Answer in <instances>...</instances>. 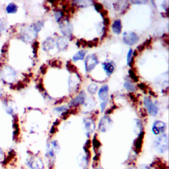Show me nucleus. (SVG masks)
<instances>
[{
	"label": "nucleus",
	"instance_id": "f257e3e1",
	"mask_svg": "<svg viewBox=\"0 0 169 169\" xmlns=\"http://www.w3.org/2000/svg\"><path fill=\"white\" fill-rule=\"evenodd\" d=\"M153 147L157 152L161 154L167 152L168 149V138L167 134H161L155 139Z\"/></svg>",
	"mask_w": 169,
	"mask_h": 169
},
{
	"label": "nucleus",
	"instance_id": "f03ea898",
	"mask_svg": "<svg viewBox=\"0 0 169 169\" xmlns=\"http://www.w3.org/2000/svg\"><path fill=\"white\" fill-rule=\"evenodd\" d=\"M59 150H60V147L57 141H52L49 142L46 145V157L48 158L49 161L54 162Z\"/></svg>",
	"mask_w": 169,
	"mask_h": 169
},
{
	"label": "nucleus",
	"instance_id": "7ed1b4c3",
	"mask_svg": "<svg viewBox=\"0 0 169 169\" xmlns=\"http://www.w3.org/2000/svg\"><path fill=\"white\" fill-rule=\"evenodd\" d=\"M27 166L30 169H44V164L40 158L30 157L26 161Z\"/></svg>",
	"mask_w": 169,
	"mask_h": 169
},
{
	"label": "nucleus",
	"instance_id": "20e7f679",
	"mask_svg": "<svg viewBox=\"0 0 169 169\" xmlns=\"http://www.w3.org/2000/svg\"><path fill=\"white\" fill-rule=\"evenodd\" d=\"M108 86L107 84H104V85L100 87V90L98 91V97L101 100L102 103L100 104V108L102 112H103L106 106L108 103Z\"/></svg>",
	"mask_w": 169,
	"mask_h": 169
},
{
	"label": "nucleus",
	"instance_id": "39448f33",
	"mask_svg": "<svg viewBox=\"0 0 169 169\" xmlns=\"http://www.w3.org/2000/svg\"><path fill=\"white\" fill-rule=\"evenodd\" d=\"M112 124L113 123L111 118L108 116H104L100 120L99 124H98V129L103 133L107 132L110 129Z\"/></svg>",
	"mask_w": 169,
	"mask_h": 169
},
{
	"label": "nucleus",
	"instance_id": "423d86ee",
	"mask_svg": "<svg viewBox=\"0 0 169 169\" xmlns=\"http://www.w3.org/2000/svg\"><path fill=\"white\" fill-rule=\"evenodd\" d=\"M98 63L97 56L94 54L89 55L84 60V67L87 72H90L96 67Z\"/></svg>",
	"mask_w": 169,
	"mask_h": 169
},
{
	"label": "nucleus",
	"instance_id": "0eeeda50",
	"mask_svg": "<svg viewBox=\"0 0 169 169\" xmlns=\"http://www.w3.org/2000/svg\"><path fill=\"white\" fill-rule=\"evenodd\" d=\"M123 40L126 44L132 46L136 44L139 41V37L133 32H125L123 34Z\"/></svg>",
	"mask_w": 169,
	"mask_h": 169
},
{
	"label": "nucleus",
	"instance_id": "6e6552de",
	"mask_svg": "<svg viewBox=\"0 0 169 169\" xmlns=\"http://www.w3.org/2000/svg\"><path fill=\"white\" fill-rule=\"evenodd\" d=\"M144 105L147 109V112H149V114L152 116H155L158 114V109L157 106L155 104L152 100H151V98L149 97H145L143 101Z\"/></svg>",
	"mask_w": 169,
	"mask_h": 169
},
{
	"label": "nucleus",
	"instance_id": "1a4fd4ad",
	"mask_svg": "<svg viewBox=\"0 0 169 169\" xmlns=\"http://www.w3.org/2000/svg\"><path fill=\"white\" fill-rule=\"evenodd\" d=\"M2 77L8 82H12L17 76L15 71L10 67H5L2 71Z\"/></svg>",
	"mask_w": 169,
	"mask_h": 169
},
{
	"label": "nucleus",
	"instance_id": "9d476101",
	"mask_svg": "<svg viewBox=\"0 0 169 169\" xmlns=\"http://www.w3.org/2000/svg\"><path fill=\"white\" fill-rule=\"evenodd\" d=\"M166 128L167 126L164 122L157 120L153 123L152 126V132L155 135H160L165 132Z\"/></svg>",
	"mask_w": 169,
	"mask_h": 169
},
{
	"label": "nucleus",
	"instance_id": "9b49d317",
	"mask_svg": "<svg viewBox=\"0 0 169 169\" xmlns=\"http://www.w3.org/2000/svg\"><path fill=\"white\" fill-rule=\"evenodd\" d=\"M59 29L62 33L66 37H71L72 34V24L68 21H63L59 24Z\"/></svg>",
	"mask_w": 169,
	"mask_h": 169
},
{
	"label": "nucleus",
	"instance_id": "f8f14e48",
	"mask_svg": "<svg viewBox=\"0 0 169 169\" xmlns=\"http://www.w3.org/2000/svg\"><path fill=\"white\" fill-rule=\"evenodd\" d=\"M83 127L87 136L91 135L95 129V124L92 119L86 118L83 120Z\"/></svg>",
	"mask_w": 169,
	"mask_h": 169
},
{
	"label": "nucleus",
	"instance_id": "ddd939ff",
	"mask_svg": "<svg viewBox=\"0 0 169 169\" xmlns=\"http://www.w3.org/2000/svg\"><path fill=\"white\" fill-rule=\"evenodd\" d=\"M79 77L77 75V74H73L69 77L68 83H69V87L71 91L75 89L76 88L78 87L79 83Z\"/></svg>",
	"mask_w": 169,
	"mask_h": 169
},
{
	"label": "nucleus",
	"instance_id": "4468645a",
	"mask_svg": "<svg viewBox=\"0 0 169 169\" xmlns=\"http://www.w3.org/2000/svg\"><path fill=\"white\" fill-rule=\"evenodd\" d=\"M84 100H85V93H84L83 91H82V92H81L79 93L78 96L70 102L69 104L72 106H77V105L82 104L84 103Z\"/></svg>",
	"mask_w": 169,
	"mask_h": 169
},
{
	"label": "nucleus",
	"instance_id": "2eb2a0df",
	"mask_svg": "<svg viewBox=\"0 0 169 169\" xmlns=\"http://www.w3.org/2000/svg\"><path fill=\"white\" fill-rule=\"evenodd\" d=\"M54 45H55L54 40L52 38L49 37L47 38L43 42L42 46H43V49L44 51L49 52L50 50H51L52 49L54 48Z\"/></svg>",
	"mask_w": 169,
	"mask_h": 169
},
{
	"label": "nucleus",
	"instance_id": "dca6fc26",
	"mask_svg": "<svg viewBox=\"0 0 169 169\" xmlns=\"http://www.w3.org/2000/svg\"><path fill=\"white\" fill-rule=\"evenodd\" d=\"M56 45L59 51H63L68 48V41L64 37H59L56 42Z\"/></svg>",
	"mask_w": 169,
	"mask_h": 169
},
{
	"label": "nucleus",
	"instance_id": "f3484780",
	"mask_svg": "<svg viewBox=\"0 0 169 169\" xmlns=\"http://www.w3.org/2000/svg\"><path fill=\"white\" fill-rule=\"evenodd\" d=\"M77 161L81 168L83 169L87 168L88 166V159L86 155L83 154H79L77 158Z\"/></svg>",
	"mask_w": 169,
	"mask_h": 169
},
{
	"label": "nucleus",
	"instance_id": "a211bd4d",
	"mask_svg": "<svg viewBox=\"0 0 169 169\" xmlns=\"http://www.w3.org/2000/svg\"><path fill=\"white\" fill-rule=\"evenodd\" d=\"M112 30H113L114 33L116 34H119L121 33L122 31V23H121V21L120 19L116 20L114 21V22L112 24Z\"/></svg>",
	"mask_w": 169,
	"mask_h": 169
},
{
	"label": "nucleus",
	"instance_id": "6ab92c4d",
	"mask_svg": "<svg viewBox=\"0 0 169 169\" xmlns=\"http://www.w3.org/2000/svg\"><path fill=\"white\" fill-rule=\"evenodd\" d=\"M103 65L105 72L107 73L108 75H111V74L114 72L115 67L113 63H112L111 62H107L104 63Z\"/></svg>",
	"mask_w": 169,
	"mask_h": 169
},
{
	"label": "nucleus",
	"instance_id": "aec40b11",
	"mask_svg": "<svg viewBox=\"0 0 169 169\" xmlns=\"http://www.w3.org/2000/svg\"><path fill=\"white\" fill-rule=\"evenodd\" d=\"M17 9H18V7L17 6V5L13 3H10L6 7V11L9 14L15 13L17 11Z\"/></svg>",
	"mask_w": 169,
	"mask_h": 169
},
{
	"label": "nucleus",
	"instance_id": "412c9836",
	"mask_svg": "<svg viewBox=\"0 0 169 169\" xmlns=\"http://www.w3.org/2000/svg\"><path fill=\"white\" fill-rule=\"evenodd\" d=\"M85 56V52L83 50H80L73 56V62H77L78 60H83Z\"/></svg>",
	"mask_w": 169,
	"mask_h": 169
},
{
	"label": "nucleus",
	"instance_id": "4be33fe9",
	"mask_svg": "<svg viewBox=\"0 0 169 169\" xmlns=\"http://www.w3.org/2000/svg\"><path fill=\"white\" fill-rule=\"evenodd\" d=\"M143 133L142 132L139 135V137H137V139H136V142L134 143L136 149H140L141 147H142L143 138Z\"/></svg>",
	"mask_w": 169,
	"mask_h": 169
},
{
	"label": "nucleus",
	"instance_id": "5701e85b",
	"mask_svg": "<svg viewBox=\"0 0 169 169\" xmlns=\"http://www.w3.org/2000/svg\"><path fill=\"white\" fill-rule=\"evenodd\" d=\"M97 89H98L97 84H94V83H92V84H89V85L88 86V87H87L88 92L91 93V94H94L96 93Z\"/></svg>",
	"mask_w": 169,
	"mask_h": 169
},
{
	"label": "nucleus",
	"instance_id": "b1692460",
	"mask_svg": "<svg viewBox=\"0 0 169 169\" xmlns=\"http://www.w3.org/2000/svg\"><path fill=\"white\" fill-rule=\"evenodd\" d=\"M43 24H44L43 22H42V21H38V23H35L34 24V27H33V30L35 32V33H37L38 31H40L42 29V27H43Z\"/></svg>",
	"mask_w": 169,
	"mask_h": 169
},
{
	"label": "nucleus",
	"instance_id": "393cba45",
	"mask_svg": "<svg viewBox=\"0 0 169 169\" xmlns=\"http://www.w3.org/2000/svg\"><path fill=\"white\" fill-rule=\"evenodd\" d=\"M124 87L128 91H135V86L133 85L131 82L129 81H127L125 82Z\"/></svg>",
	"mask_w": 169,
	"mask_h": 169
},
{
	"label": "nucleus",
	"instance_id": "a878e982",
	"mask_svg": "<svg viewBox=\"0 0 169 169\" xmlns=\"http://www.w3.org/2000/svg\"><path fill=\"white\" fill-rule=\"evenodd\" d=\"M133 54V51L132 49H130L128 53V55H127V62H128V65L130 64V63H131V62L132 60Z\"/></svg>",
	"mask_w": 169,
	"mask_h": 169
},
{
	"label": "nucleus",
	"instance_id": "bb28decb",
	"mask_svg": "<svg viewBox=\"0 0 169 169\" xmlns=\"http://www.w3.org/2000/svg\"><path fill=\"white\" fill-rule=\"evenodd\" d=\"M67 109H68V108L65 107V106H62V107L56 108L54 110V111L55 112H57V113H61V112H63L65 111H67Z\"/></svg>",
	"mask_w": 169,
	"mask_h": 169
},
{
	"label": "nucleus",
	"instance_id": "cd10ccee",
	"mask_svg": "<svg viewBox=\"0 0 169 169\" xmlns=\"http://www.w3.org/2000/svg\"><path fill=\"white\" fill-rule=\"evenodd\" d=\"M142 126L141 122L139 120H137V122H136V127H135V130L134 131L136 132V133L139 132L141 130H142Z\"/></svg>",
	"mask_w": 169,
	"mask_h": 169
},
{
	"label": "nucleus",
	"instance_id": "c85d7f7f",
	"mask_svg": "<svg viewBox=\"0 0 169 169\" xmlns=\"http://www.w3.org/2000/svg\"><path fill=\"white\" fill-rule=\"evenodd\" d=\"M6 28V22L5 20L0 19V33L4 30Z\"/></svg>",
	"mask_w": 169,
	"mask_h": 169
},
{
	"label": "nucleus",
	"instance_id": "c756f323",
	"mask_svg": "<svg viewBox=\"0 0 169 169\" xmlns=\"http://www.w3.org/2000/svg\"><path fill=\"white\" fill-rule=\"evenodd\" d=\"M54 15H55V18H56V21H57V22H58V21L60 20V19L62 17V13L61 11H57V12H55Z\"/></svg>",
	"mask_w": 169,
	"mask_h": 169
},
{
	"label": "nucleus",
	"instance_id": "7c9ffc66",
	"mask_svg": "<svg viewBox=\"0 0 169 169\" xmlns=\"http://www.w3.org/2000/svg\"><path fill=\"white\" fill-rule=\"evenodd\" d=\"M67 67H68V69L71 72H74L76 70L75 67L73 65H72L70 63H69V64L67 65Z\"/></svg>",
	"mask_w": 169,
	"mask_h": 169
},
{
	"label": "nucleus",
	"instance_id": "2f4dec72",
	"mask_svg": "<svg viewBox=\"0 0 169 169\" xmlns=\"http://www.w3.org/2000/svg\"><path fill=\"white\" fill-rule=\"evenodd\" d=\"M129 75H130V76H131L132 78L135 81H138V77L136 75V74L132 71V70H130L129 71Z\"/></svg>",
	"mask_w": 169,
	"mask_h": 169
},
{
	"label": "nucleus",
	"instance_id": "473e14b6",
	"mask_svg": "<svg viewBox=\"0 0 169 169\" xmlns=\"http://www.w3.org/2000/svg\"><path fill=\"white\" fill-rule=\"evenodd\" d=\"M5 159V155L4 153H3V151L1 147H0V162L3 161Z\"/></svg>",
	"mask_w": 169,
	"mask_h": 169
},
{
	"label": "nucleus",
	"instance_id": "72a5a7b5",
	"mask_svg": "<svg viewBox=\"0 0 169 169\" xmlns=\"http://www.w3.org/2000/svg\"><path fill=\"white\" fill-rule=\"evenodd\" d=\"M94 8L96 9V10L97 11H100V10H102V5L100 4V3H95L94 5Z\"/></svg>",
	"mask_w": 169,
	"mask_h": 169
},
{
	"label": "nucleus",
	"instance_id": "f704fd0d",
	"mask_svg": "<svg viewBox=\"0 0 169 169\" xmlns=\"http://www.w3.org/2000/svg\"><path fill=\"white\" fill-rule=\"evenodd\" d=\"M139 169H151V168L145 164H142L139 167Z\"/></svg>",
	"mask_w": 169,
	"mask_h": 169
},
{
	"label": "nucleus",
	"instance_id": "c9c22d12",
	"mask_svg": "<svg viewBox=\"0 0 169 169\" xmlns=\"http://www.w3.org/2000/svg\"><path fill=\"white\" fill-rule=\"evenodd\" d=\"M126 169H136V168H134V167H129V168H126Z\"/></svg>",
	"mask_w": 169,
	"mask_h": 169
},
{
	"label": "nucleus",
	"instance_id": "e433bc0d",
	"mask_svg": "<svg viewBox=\"0 0 169 169\" xmlns=\"http://www.w3.org/2000/svg\"><path fill=\"white\" fill-rule=\"evenodd\" d=\"M1 96H2V91L0 90V97H1Z\"/></svg>",
	"mask_w": 169,
	"mask_h": 169
},
{
	"label": "nucleus",
	"instance_id": "4c0bfd02",
	"mask_svg": "<svg viewBox=\"0 0 169 169\" xmlns=\"http://www.w3.org/2000/svg\"><path fill=\"white\" fill-rule=\"evenodd\" d=\"M95 169H103L102 168H95Z\"/></svg>",
	"mask_w": 169,
	"mask_h": 169
}]
</instances>
